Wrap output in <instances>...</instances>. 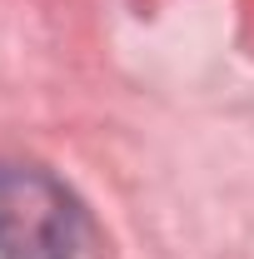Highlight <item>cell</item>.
I'll return each instance as SVG.
<instances>
[{"label":"cell","mask_w":254,"mask_h":259,"mask_svg":"<svg viewBox=\"0 0 254 259\" xmlns=\"http://www.w3.org/2000/svg\"><path fill=\"white\" fill-rule=\"evenodd\" d=\"M80 204L35 164H0V259H75Z\"/></svg>","instance_id":"1"}]
</instances>
